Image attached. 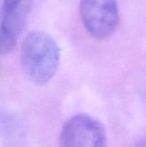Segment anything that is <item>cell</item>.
I'll return each instance as SVG.
<instances>
[{
  "label": "cell",
  "mask_w": 146,
  "mask_h": 147,
  "mask_svg": "<svg viewBox=\"0 0 146 147\" xmlns=\"http://www.w3.org/2000/svg\"><path fill=\"white\" fill-rule=\"evenodd\" d=\"M106 142L103 125L97 119L83 114L69 119L59 135L60 146L64 147H103Z\"/></svg>",
  "instance_id": "3"
},
{
  "label": "cell",
  "mask_w": 146,
  "mask_h": 147,
  "mask_svg": "<svg viewBox=\"0 0 146 147\" xmlns=\"http://www.w3.org/2000/svg\"><path fill=\"white\" fill-rule=\"evenodd\" d=\"M26 0H3V12H8L22 5Z\"/></svg>",
  "instance_id": "5"
},
{
  "label": "cell",
  "mask_w": 146,
  "mask_h": 147,
  "mask_svg": "<svg viewBox=\"0 0 146 147\" xmlns=\"http://www.w3.org/2000/svg\"><path fill=\"white\" fill-rule=\"evenodd\" d=\"M31 8L32 0H26L16 9L3 12L0 25V55L7 54L15 48Z\"/></svg>",
  "instance_id": "4"
},
{
  "label": "cell",
  "mask_w": 146,
  "mask_h": 147,
  "mask_svg": "<svg viewBox=\"0 0 146 147\" xmlns=\"http://www.w3.org/2000/svg\"><path fill=\"white\" fill-rule=\"evenodd\" d=\"M60 50L55 40L41 31L30 33L21 50V62L27 78L37 85L48 83L57 72Z\"/></svg>",
  "instance_id": "1"
},
{
  "label": "cell",
  "mask_w": 146,
  "mask_h": 147,
  "mask_svg": "<svg viewBox=\"0 0 146 147\" xmlns=\"http://www.w3.org/2000/svg\"><path fill=\"white\" fill-rule=\"evenodd\" d=\"M80 16L86 30L94 38L109 37L119 23L116 0H80Z\"/></svg>",
  "instance_id": "2"
}]
</instances>
